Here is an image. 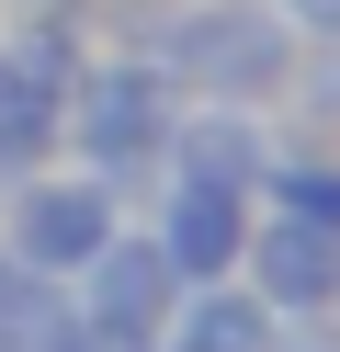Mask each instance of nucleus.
<instances>
[{
  "mask_svg": "<svg viewBox=\"0 0 340 352\" xmlns=\"http://www.w3.org/2000/svg\"><path fill=\"white\" fill-rule=\"evenodd\" d=\"M261 216H284V228H317L340 239V148H306V137H272V170L261 193H249Z\"/></svg>",
  "mask_w": 340,
  "mask_h": 352,
  "instance_id": "obj_9",
  "label": "nucleus"
},
{
  "mask_svg": "<svg viewBox=\"0 0 340 352\" xmlns=\"http://www.w3.org/2000/svg\"><path fill=\"white\" fill-rule=\"evenodd\" d=\"M68 329H80V307H68V284L23 273V261L0 250V352H68Z\"/></svg>",
  "mask_w": 340,
  "mask_h": 352,
  "instance_id": "obj_10",
  "label": "nucleus"
},
{
  "mask_svg": "<svg viewBox=\"0 0 340 352\" xmlns=\"http://www.w3.org/2000/svg\"><path fill=\"white\" fill-rule=\"evenodd\" d=\"M170 114H181V91L159 80V57H80V80H68V102H57V160L102 170L113 205L136 216V205L159 193Z\"/></svg>",
  "mask_w": 340,
  "mask_h": 352,
  "instance_id": "obj_1",
  "label": "nucleus"
},
{
  "mask_svg": "<svg viewBox=\"0 0 340 352\" xmlns=\"http://www.w3.org/2000/svg\"><path fill=\"white\" fill-rule=\"evenodd\" d=\"M159 352H284V318H272L249 284H181Z\"/></svg>",
  "mask_w": 340,
  "mask_h": 352,
  "instance_id": "obj_8",
  "label": "nucleus"
},
{
  "mask_svg": "<svg viewBox=\"0 0 340 352\" xmlns=\"http://www.w3.org/2000/svg\"><path fill=\"white\" fill-rule=\"evenodd\" d=\"M45 12H68V0H45Z\"/></svg>",
  "mask_w": 340,
  "mask_h": 352,
  "instance_id": "obj_13",
  "label": "nucleus"
},
{
  "mask_svg": "<svg viewBox=\"0 0 340 352\" xmlns=\"http://www.w3.org/2000/svg\"><path fill=\"white\" fill-rule=\"evenodd\" d=\"M113 228H125V205H113V182L80 170V160H45V170H23V182H0V250H12L23 273H45V284H68Z\"/></svg>",
  "mask_w": 340,
  "mask_h": 352,
  "instance_id": "obj_3",
  "label": "nucleus"
},
{
  "mask_svg": "<svg viewBox=\"0 0 340 352\" xmlns=\"http://www.w3.org/2000/svg\"><path fill=\"white\" fill-rule=\"evenodd\" d=\"M68 307H80L91 329H125V341H159V329H170V307H181V273L170 261H159V239L136 228H113L102 250L80 261V273H68Z\"/></svg>",
  "mask_w": 340,
  "mask_h": 352,
  "instance_id": "obj_5",
  "label": "nucleus"
},
{
  "mask_svg": "<svg viewBox=\"0 0 340 352\" xmlns=\"http://www.w3.org/2000/svg\"><path fill=\"white\" fill-rule=\"evenodd\" d=\"M57 160V91H34L23 69H0V182Z\"/></svg>",
  "mask_w": 340,
  "mask_h": 352,
  "instance_id": "obj_11",
  "label": "nucleus"
},
{
  "mask_svg": "<svg viewBox=\"0 0 340 352\" xmlns=\"http://www.w3.org/2000/svg\"><path fill=\"white\" fill-rule=\"evenodd\" d=\"M159 170H193V182L261 193V170H272V114H238V102H181Z\"/></svg>",
  "mask_w": 340,
  "mask_h": 352,
  "instance_id": "obj_7",
  "label": "nucleus"
},
{
  "mask_svg": "<svg viewBox=\"0 0 340 352\" xmlns=\"http://www.w3.org/2000/svg\"><path fill=\"white\" fill-rule=\"evenodd\" d=\"M148 57H159V80L181 102H238V114H272L284 80H295V34L261 0H181Z\"/></svg>",
  "mask_w": 340,
  "mask_h": 352,
  "instance_id": "obj_2",
  "label": "nucleus"
},
{
  "mask_svg": "<svg viewBox=\"0 0 340 352\" xmlns=\"http://www.w3.org/2000/svg\"><path fill=\"white\" fill-rule=\"evenodd\" d=\"M238 284H249V296H261L284 329H340V239H317V228L261 216V228H249Z\"/></svg>",
  "mask_w": 340,
  "mask_h": 352,
  "instance_id": "obj_6",
  "label": "nucleus"
},
{
  "mask_svg": "<svg viewBox=\"0 0 340 352\" xmlns=\"http://www.w3.org/2000/svg\"><path fill=\"white\" fill-rule=\"evenodd\" d=\"M272 23L295 34V46H317V57H340V0H261Z\"/></svg>",
  "mask_w": 340,
  "mask_h": 352,
  "instance_id": "obj_12",
  "label": "nucleus"
},
{
  "mask_svg": "<svg viewBox=\"0 0 340 352\" xmlns=\"http://www.w3.org/2000/svg\"><path fill=\"white\" fill-rule=\"evenodd\" d=\"M136 228L159 239V261H170L181 284H238L261 205H249V193H227V182H193V170H159V193H148V216H136Z\"/></svg>",
  "mask_w": 340,
  "mask_h": 352,
  "instance_id": "obj_4",
  "label": "nucleus"
}]
</instances>
